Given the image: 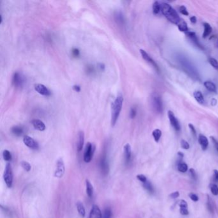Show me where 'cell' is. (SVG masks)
<instances>
[{"instance_id":"obj_47","label":"cell","mask_w":218,"mask_h":218,"mask_svg":"<svg viewBox=\"0 0 218 218\" xmlns=\"http://www.w3.org/2000/svg\"><path fill=\"white\" fill-rule=\"evenodd\" d=\"M179 195H180L179 192H178V191H175V192H174V193H172L170 195V196L171 198H178V197L179 196Z\"/></svg>"},{"instance_id":"obj_30","label":"cell","mask_w":218,"mask_h":218,"mask_svg":"<svg viewBox=\"0 0 218 218\" xmlns=\"http://www.w3.org/2000/svg\"><path fill=\"white\" fill-rule=\"evenodd\" d=\"M208 63H210V65L215 69L216 70H218V62L217 60H216L214 58H208Z\"/></svg>"},{"instance_id":"obj_18","label":"cell","mask_w":218,"mask_h":218,"mask_svg":"<svg viewBox=\"0 0 218 218\" xmlns=\"http://www.w3.org/2000/svg\"><path fill=\"white\" fill-rule=\"evenodd\" d=\"M198 142L201 145L202 150L206 151L208 146V141L206 136L203 134H199L198 136Z\"/></svg>"},{"instance_id":"obj_38","label":"cell","mask_w":218,"mask_h":218,"mask_svg":"<svg viewBox=\"0 0 218 218\" xmlns=\"http://www.w3.org/2000/svg\"><path fill=\"white\" fill-rule=\"evenodd\" d=\"M211 190L212 193L214 195H215V196H217V195H218V187H217V185H216V184H212L211 185Z\"/></svg>"},{"instance_id":"obj_35","label":"cell","mask_w":218,"mask_h":218,"mask_svg":"<svg viewBox=\"0 0 218 218\" xmlns=\"http://www.w3.org/2000/svg\"><path fill=\"white\" fill-rule=\"evenodd\" d=\"M21 166L23 168V169L26 171H30L31 170V165L28 162L26 161H22L21 162Z\"/></svg>"},{"instance_id":"obj_34","label":"cell","mask_w":218,"mask_h":218,"mask_svg":"<svg viewBox=\"0 0 218 218\" xmlns=\"http://www.w3.org/2000/svg\"><path fill=\"white\" fill-rule=\"evenodd\" d=\"M143 186H144V188L145 189H146L149 193H152L153 192V186H152V185L151 184V183L149 181L147 180V182H145V183H143Z\"/></svg>"},{"instance_id":"obj_48","label":"cell","mask_w":218,"mask_h":218,"mask_svg":"<svg viewBox=\"0 0 218 218\" xmlns=\"http://www.w3.org/2000/svg\"><path fill=\"white\" fill-rule=\"evenodd\" d=\"M211 139L213 143H214V145L215 148H216V150L218 151V142H217V141L214 137H212V136H211Z\"/></svg>"},{"instance_id":"obj_53","label":"cell","mask_w":218,"mask_h":218,"mask_svg":"<svg viewBox=\"0 0 218 218\" xmlns=\"http://www.w3.org/2000/svg\"><path fill=\"white\" fill-rule=\"evenodd\" d=\"M207 206H208V210H209L211 212H212V211H213L212 205H211V203L209 202V200H208V203H207Z\"/></svg>"},{"instance_id":"obj_5","label":"cell","mask_w":218,"mask_h":218,"mask_svg":"<svg viewBox=\"0 0 218 218\" xmlns=\"http://www.w3.org/2000/svg\"><path fill=\"white\" fill-rule=\"evenodd\" d=\"M4 180L5 182V184L7 185L8 188H11L13 184V171L12 166L10 163H7L5 166V169H4V174H3Z\"/></svg>"},{"instance_id":"obj_22","label":"cell","mask_w":218,"mask_h":218,"mask_svg":"<svg viewBox=\"0 0 218 218\" xmlns=\"http://www.w3.org/2000/svg\"><path fill=\"white\" fill-rule=\"evenodd\" d=\"M193 96L195 100L200 104H203L205 102V99L200 91H195L193 92Z\"/></svg>"},{"instance_id":"obj_19","label":"cell","mask_w":218,"mask_h":218,"mask_svg":"<svg viewBox=\"0 0 218 218\" xmlns=\"http://www.w3.org/2000/svg\"><path fill=\"white\" fill-rule=\"evenodd\" d=\"M203 27H204V31L202 35V37L203 39H206L212 33V28L211 27V24L209 23H208V22H204Z\"/></svg>"},{"instance_id":"obj_31","label":"cell","mask_w":218,"mask_h":218,"mask_svg":"<svg viewBox=\"0 0 218 218\" xmlns=\"http://www.w3.org/2000/svg\"><path fill=\"white\" fill-rule=\"evenodd\" d=\"M3 156L4 161H10L12 159V155L10 151H8V150H4L3 152Z\"/></svg>"},{"instance_id":"obj_24","label":"cell","mask_w":218,"mask_h":218,"mask_svg":"<svg viewBox=\"0 0 218 218\" xmlns=\"http://www.w3.org/2000/svg\"><path fill=\"white\" fill-rule=\"evenodd\" d=\"M86 190H87V193L88 196L91 198L93 196V188L92 184L88 180H86Z\"/></svg>"},{"instance_id":"obj_40","label":"cell","mask_w":218,"mask_h":218,"mask_svg":"<svg viewBox=\"0 0 218 218\" xmlns=\"http://www.w3.org/2000/svg\"><path fill=\"white\" fill-rule=\"evenodd\" d=\"M136 177H137V179H138L139 181H141V182H143V183H145V182H147V177L145 176L144 175L139 174V175H137V176H136Z\"/></svg>"},{"instance_id":"obj_26","label":"cell","mask_w":218,"mask_h":218,"mask_svg":"<svg viewBox=\"0 0 218 218\" xmlns=\"http://www.w3.org/2000/svg\"><path fill=\"white\" fill-rule=\"evenodd\" d=\"M177 27H178V29L180 31H181V32L187 33L189 31L188 24L184 20H182L180 23L177 25Z\"/></svg>"},{"instance_id":"obj_20","label":"cell","mask_w":218,"mask_h":218,"mask_svg":"<svg viewBox=\"0 0 218 218\" xmlns=\"http://www.w3.org/2000/svg\"><path fill=\"white\" fill-rule=\"evenodd\" d=\"M124 156L126 162L128 163L130 161L131 157V147L129 143H127L124 146Z\"/></svg>"},{"instance_id":"obj_13","label":"cell","mask_w":218,"mask_h":218,"mask_svg":"<svg viewBox=\"0 0 218 218\" xmlns=\"http://www.w3.org/2000/svg\"><path fill=\"white\" fill-rule=\"evenodd\" d=\"M35 90L39 94L44 95V96H49L51 93V91L42 84H36L35 85Z\"/></svg>"},{"instance_id":"obj_29","label":"cell","mask_w":218,"mask_h":218,"mask_svg":"<svg viewBox=\"0 0 218 218\" xmlns=\"http://www.w3.org/2000/svg\"><path fill=\"white\" fill-rule=\"evenodd\" d=\"M152 136L154 138V140H155V142L157 143V142H159V141L160 140V138L162 136V132L160 129H156L153 131Z\"/></svg>"},{"instance_id":"obj_23","label":"cell","mask_w":218,"mask_h":218,"mask_svg":"<svg viewBox=\"0 0 218 218\" xmlns=\"http://www.w3.org/2000/svg\"><path fill=\"white\" fill-rule=\"evenodd\" d=\"M12 133L16 136H20L24 133V129L21 126H14L11 129Z\"/></svg>"},{"instance_id":"obj_33","label":"cell","mask_w":218,"mask_h":218,"mask_svg":"<svg viewBox=\"0 0 218 218\" xmlns=\"http://www.w3.org/2000/svg\"><path fill=\"white\" fill-rule=\"evenodd\" d=\"M112 212L110 208H106L104 209L103 214H102V218H111Z\"/></svg>"},{"instance_id":"obj_11","label":"cell","mask_w":218,"mask_h":218,"mask_svg":"<svg viewBox=\"0 0 218 218\" xmlns=\"http://www.w3.org/2000/svg\"><path fill=\"white\" fill-rule=\"evenodd\" d=\"M23 142L27 147L31 149L37 150L39 148V144L37 143V142L29 136H24Z\"/></svg>"},{"instance_id":"obj_37","label":"cell","mask_w":218,"mask_h":218,"mask_svg":"<svg viewBox=\"0 0 218 218\" xmlns=\"http://www.w3.org/2000/svg\"><path fill=\"white\" fill-rule=\"evenodd\" d=\"M180 144H181V147L182 148L185 149V150H188L189 148L190 147V145L189 144V143L187 142V141H185L184 139H182L181 140V142H180Z\"/></svg>"},{"instance_id":"obj_27","label":"cell","mask_w":218,"mask_h":218,"mask_svg":"<svg viewBox=\"0 0 218 218\" xmlns=\"http://www.w3.org/2000/svg\"><path fill=\"white\" fill-rule=\"evenodd\" d=\"M115 19L119 24H123L124 22V16L121 12H116L115 13Z\"/></svg>"},{"instance_id":"obj_17","label":"cell","mask_w":218,"mask_h":218,"mask_svg":"<svg viewBox=\"0 0 218 218\" xmlns=\"http://www.w3.org/2000/svg\"><path fill=\"white\" fill-rule=\"evenodd\" d=\"M85 142V134L83 131H80L78 134V140L77 143V150L78 152H81L83 148Z\"/></svg>"},{"instance_id":"obj_1","label":"cell","mask_w":218,"mask_h":218,"mask_svg":"<svg viewBox=\"0 0 218 218\" xmlns=\"http://www.w3.org/2000/svg\"><path fill=\"white\" fill-rule=\"evenodd\" d=\"M161 12L170 22L176 26L182 20L177 13L176 11L168 3H161Z\"/></svg>"},{"instance_id":"obj_56","label":"cell","mask_w":218,"mask_h":218,"mask_svg":"<svg viewBox=\"0 0 218 218\" xmlns=\"http://www.w3.org/2000/svg\"><path fill=\"white\" fill-rule=\"evenodd\" d=\"M178 155H179L180 157H183V156H184V153H182V152H178Z\"/></svg>"},{"instance_id":"obj_36","label":"cell","mask_w":218,"mask_h":218,"mask_svg":"<svg viewBox=\"0 0 218 218\" xmlns=\"http://www.w3.org/2000/svg\"><path fill=\"white\" fill-rule=\"evenodd\" d=\"M179 11L182 13V14H183L184 16H188L189 15V12L187 10V8H186V7L184 5H181L179 7Z\"/></svg>"},{"instance_id":"obj_28","label":"cell","mask_w":218,"mask_h":218,"mask_svg":"<svg viewBox=\"0 0 218 218\" xmlns=\"http://www.w3.org/2000/svg\"><path fill=\"white\" fill-rule=\"evenodd\" d=\"M76 206H77V208H78V211L79 212V215L82 217H84L85 216L86 212H85V207L83 205V203L80 202H78L76 204Z\"/></svg>"},{"instance_id":"obj_32","label":"cell","mask_w":218,"mask_h":218,"mask_svg":"<svg viewBox=\"0 0 218 218\" xmlns=\"http://www.w3.org/2000/svg\"><path fill=\"white\" fill-rule=\"evenodd\" d=\"M177 168H178V170L180 172H182V173H185V172H186L188 171V165L185 164V163H180V164L178 165V167H177Z\"/></svg>"},{"instance_id":"obj_9","label":"cell","mask_w":218,"mask_h":218,"mask_svg":"<svg viewBox=\"0 0 218 218\" xmlns=\"http://www.w3.org/2000/svg\"><path fill=\"white\" fill-rule=\"evenodd\" d=\"M168 119L170 120V122L172 127L174 128V129L176 131H179L181 129L180 125L178 119H176V116H175L174 113L171 111L169 110L168 111Z\"/></svg>"},{"instance_id":"obj_4","label":"cell","mask_w":218,"mask_h":218,"mask_svg":"<svg viewBox=\"0 0 218 218\" xmlns=\"http://www.w3.org/2000/svg\"><path fill=\"white\" fill-rule=\"evenodd\" d=\"M180 63L182 67L183 68V69L186 73H188L191 77V78L198 79V73L195 71L193 66L191 65V63L188 60H186L185 59H184V60H180Z\"/></svg>"},{"instance_id":"obj_7","label":"cell","mask_w":218,"mask_h":218,"mask_svg":"<svg viewBox=\"0 0 218 218\" xmlns=\"http://www.w3.org/2000/svg\"><path fill=\"white\" fill-rule=\"evenodd\" d=\"M26 82L24 76L19 72H16L13 74L12 78V83L17 88H21L23 87Z\"/></svg>"},{"instance_id":"obj_43","label":"cell","mask_w":218,"mask_h":218,"mask_svg":"<svg viewBox=\"0 0 218 218\" xmlns=\"http://www.w3.org/2000/svg\"><path fill=\"white\" fill-rule=\"evenodd\" d=\"M179 204L180 208H188V203L184 199H182V200H180Z\"/></svg>"},{"instance_id":"obj_21","label":"cell","mask_w":218,"mask_h":218,"mask_svg":"<svg viewBox=\"0 0 218 218\" xmlns=\"http://www.w3.org/2000/svg\"><path fill=\"white\" fill-rule=\"evenodd\" d=\"M203 85H204V86H205V87L206 88V89L207 90L210 91V92H214V93L217 92L216 86L214 83H212V81H206L204 82Z\"/></svg>"},{"instance_id":"obj_50","label":"cell","mask_w":218,"mask_h":218,"mask_svg":"<svg viewBox=\"0 0 218 218\" xmlns=\"http://www.w3.org/2000/svg\"><path fill=\"white\" fill-rule=\"evenodd\" d=\"M97 65H98V68L100 70L104 71V70H105V65H104V64H103V63H98Z\"/></svg>"},{"instance_id":"obj_45","label":"cell","mask_w":218,"mask_h":218,"mask_svg":"<svg viewBox=\"0 0 218 218\" xmlns=\"http://www.w3.org/2000/svg\"><path fill=\"white\" fill-rule=\"evenodd\" d=\"M180 212L182 215H188L189 214L188 208H180Z\"/></svg>"},{"instance_id":"obj_46","label":"cell","mask_w":218,"mask_h":218,"mask_svg":"<svg viewBox=\"0 0 218 218\" xmlns=\"http://www.w3.org/2000/svg\"><path fill=\"white\" fill-rule=\"evenodd\" d=\"M189 172L191 174V176L193 177V179L196 180V171H194V170L193 168H191L189 170Z\"/></svg>"},{"instance_id":"obj_6","label":"cell","mask_w":218,"mask_h":218,"mask_svg":"<svg viewBox=\"0 0 218 218\" xmlns=\"http://www.w3.org/2000/svg\"><path fill=\"white\" fill-rule=\"evenodd\" d=\"M95 145L90 142L87 143L86 145L85 152H84V161L85 162H90L92 159L93 153L95 152Z\"/></svg>"},{"instance_id":"obj_54","label":"cell","mask_w":218,"mask_h":218,"mask_svg":"<svg viewBox=\"0 0 218 218\" xmlns=\"http://www.w3.org/2000/svg\"><path fill=\"white\" fill-rule=\"evenodd\" d=\"M217 104V101L215 99H212L211 100V105L212 106H216Z\"/></svg>"},{"instance_id":"obj_10","label":"cell","mask_w":218,"mask_h":218,"mask_svg":"<svg viewBox=\"0 0 218 218\" xmlns=\"http://www.w3.org/2000/svg\"><path fill=\"white\" fill-rule=\"evenodd\" d=\"M65 173V165L62 158L59 159L57 161L56 169L54 173V176L57 178H61Z\"/></svg>"},{"instance_id":"obj_3","label":"cell","mask_w":218,"mask_h":218,"mask_svg":"<svg viewBox=\"0 0 218 218\" xmlns=\"http://www.w3.org/2000/svg\"><path fill=\"white\" fill-rule=\"evenodd\" d=\"M151 104L152 108L157 113H162L163 111V104L162 99L157 93H153L151 95Z\"/></svg>"},{"instance_id":"obj_12","label":"cell","mask_w":218,"mask_h":218,"mask_svg":"<svg viewBox=\"0 0 218 218\" xmlns=\"http://www.w3.org/2000/svg\"><path fill=\"white\" fill-rule=\"evenodd\" d=\"M185 35L192 42V43L195 45V46H196L197 47H198L200 49H202V50L204 49L203 47L201 45V44L199 43V40L196 37V35L194 32H193V31H188V32L185 33Z\"/></svg>"},{"instance_id":"obj_39","label":"cell","mask_w":218,"mask_h":218,"mask_svg":"<svg viewBox=\"0 0 218 218\" xmlns=\"http://www.w3.org/2000/svg\"><path fill=\"white\" fill-rule=\"evenodd\" d=\"M188 126H189V128L191 130V132L192 134L194 136V137H196V129H195V128H194V126L192 124H189L188 125Z\"/></svg>"},{"instance_id":"obj_16","label":"cell","mask_w":218,"mask_h":218,"mask_svg":"<svg viewBox=\"0 0 218 218\" xmlns=\"http://www.w3.org/2000/svg\"><path fill=\"white\" fill-rule=\"evenodd\" d=\"M33 128L39 131H44L45 129V125L44 122L38 119H34L31 121Z\"/></svg>"},{"instance_id":"obj_15","label":"cell","mask_w":218,"mask_h":218,"mask_svg":"<svg viewBox=\"0 0 218 218\" xmlns=\"http://www.w3.org/2000/svg\"><path fill=\"white\" fill-rule=\"evenodd\" d=\"M100 167H101L102 174L104 175H106L109 171V166L106 155H104L102 157L101 161H100Z\"/></svg>"},{"instance_id":"obj_49","label":"cell","mask_w":218,"mask_h":218,"mask_svg":"<svg viewBox=\"0 0 218 218\" xmlns=\"http://www.w3.org/2000/svg\"><path fill=\"white\" fill-rule=\"evenodd\" d=\"M87 71L88 74H92L93 71H94V69L92 66H88L87 67Z\"/></svg>"},{"instance_id":"obj_14","label":"cell","mask_w":218,"mask_h":218,"mask_svg":"<svg viewBox=\"0 0 218 218\" xmlns=\"http://www.w3.org/2000/svg\"><path fill=\"white\" fill-rule=\"evenodd\" d=\"M88 218H102V212L97 205H93L92 206Z\"/></svg>"},{"instance_id":"obj_8","label":"cell","mask_w":218,"mask_h":218,"mask_svg":"<svg viewBox=\"0 0 218 218\" xmlns=\"http://www.w3.org/2000/svg\"><path fill=\"white\" fill-rule=\"evenodd\" d=\"M139 51H140L141 54H142V58L144 59V60L146 61L147 62L149 63L151 65H152L154 67V69L156 70V71L157 72H159L160 69H159V66L157 65L156 62L154 61L153 59L151 58V56H150L149 54L143 49H140Z\"/></svg>"},{"instance_id":"obj_25","label":"cell","mask_w":218,"mask_h":218,"mask_svg":"<svg viewBox=\"0 0 218 218\" xmlns=\"http://www.w3.org/2000/svg\"><path fill=\"white\" fill-rule=\"evenodd\" d=\"M152 11L153 14L157 15L161 12V4L159 1H155L152 4Z\"/></svg>"},{"instance_id":"obj_55","label":"cell","mask_w":218,"mask_h":218,"mask_svg":"<svg viewBox=\"0 0 218 218\" xmlns=\"http://www.w3.org/2000/svg\"><path fill=\"white\" fill-rule=\"evenodd\" d=\"M214 175H215V178L217 180H218V171L215 170H214Z\"/></svg>"},{"instance_id":"obj_44","label":"cell","mask_w":218,"mask_h":218,"mask_svg":"<svg viewBox=\"0 0 218 218\" xmlns=\"http://www.w3.org/2000/svg\"><path fill=\"white\" fill-rule=\"evenodd\" d=\"M136 116V110L135 108H132L130 111V117L131 119H134Z\"/></svg>"},{"instance_id":"obj_51","label":"cell","mask_w":218,"mask_h":218,"mask_svg":"<svg viewBox=\"0 0 218 218\" xmlns=\"http://www.w3.org/2000/svg\"><path fill=\"white\" fill-rule=\"evenodd\" d=\"M190 21H191V22L192 24H196V22H197L196 17H195V16H192L190 18Z\"/></svg>"},{"instance_id":"obj_42","label":"cell","mask_w":218,"mask_h":218,"mask_svg":"<svg viewBox=\"0 0 218 218\" xmlns=\"http://www.w3.org/2000/svg\"><path fill=\"white\" fill-rule=\"evenodd\" d=\"M189 197L191 198V199H192L193 201L194 202H198V196H197L196 194H195L194 193H190L189 194Z\"/></svg>"},{"instance_id":"obj_2","label":"cell","mask_w":218,"mask_h":218,"mask_svg":"<svg viewBox=\"0 0 218 218\" xmlns=\"http://www.w3.org/2000/svg\"><path fill=\"white\" fill-rule=\"evenodd\" d=\"M124 98L121 94H119L115 99L114 102L112 104L111 108V125L115 126L119 119L120 112L123 105Z\"/></svg>"},{"instance_id":"obj_41","label":"cell","mask_w":218,"mask_h":218,"mask_svg":"<svg viewBox=\"0 0 218 218\" xmlns=\"http://www.w3.org/2000/svg\"><path fill=\"white\" fill-rule=\"evenodd\" d=\"M72 54L74 57H78L80 55V51L77 48H73L72 50Z\"/></svg>"},{"instance_id":"obj_52","label":"cell","mask_w":218,"mask_h":218,"mask_svg":"<svg viewBox=\"0 0 218 218\" xmlns=\"http://www.w3.org/2000/svg\"><path fill=\"white\" fill-rule=\"evenodd\" d=\"M73 90L77 92H79L81 91V87L79 85H74L73 86Z\"/></svg>"}]
</instances>
